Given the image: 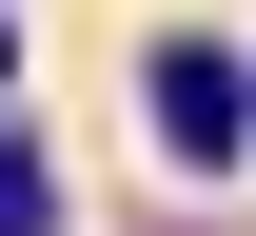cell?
Returning <instances> with one entry per match:
<instances>
[{"mask_svg":"<svg viewBox=\"0 0 256 236\" xmlns=\"http://www.w3.org/2000/svg\"><path fill=\"white\" fill-rule=\"evenodd\" d=\"M158 138H178L197 177H236V138H256V99H236V59H217V39H158Z\"/></svg>","mask_w":256,"mask_h":236,"instance_id":"obj_1","label":"cell"},{"mask_svg":"<svg viewBox=\"0 0 256 236\" xmlns=\"http://www.w3.org/2000/svg\"><path fill=\"white\" fill-rule=\"evenodd\" d=\"M0 79H20V20H0Z\"/></svg>","mask_w":256,"mask_h":236,"instance_id":"obj_3","label":"cell"},{"mask_svg":"<svg viewBox=\"0 0 256 236\" xmlns=\"http://www.w3.org/2000/svg\"><path fill=\"white\" fill-rule=\"evenodd\" d=\"M0 236H60V177H40V138H0Z\"/></svg>","mask_w":256,"mask_h":236,"instance_id":"obj_2","label":"cell"}]
</instances>
